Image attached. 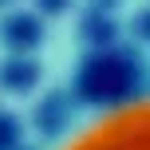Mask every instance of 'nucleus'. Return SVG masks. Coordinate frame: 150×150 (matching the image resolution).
<instances>
[{"label":"nucleus","instance_id":"obj_1","mask_svg":"<svg viewBox=\"0 0 150 150\" xmlns=\"http://www.w3.org/2000/svg\"><path fill=\"white\" fill-rule=\"evenodd\" d=\"M63 150H150V99L99 119Z\"/></svg>","mask_w":150,"mask_h":150}]
</instances>
